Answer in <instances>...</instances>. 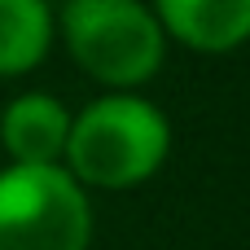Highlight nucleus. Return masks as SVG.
<instances>
[{"mask_svg":"<svg viewBox=\"0 0 250 250\" xmlns=\"http://www.w3.org/2000/svg\"><path fill=\"white\" fill-rule=\"evenodd\" d=\"M171 154V119L141 92H101L70 114L62 167L92 193L149 185Z\"/></svg>","mask_w":250,"mask_h":250,"instance_id":"obj_1","label":"nucleus"},{"mask_svg":"<svg viewBox=\"0 0 250 250\" xmlns=\"http://www.w3.org/2000/svg\"><path fill=\"white\" fill-rule=\"evenodd\" d=\"M57 40L105 92H141L167 62V35L145 0H66Z\"/></svg>","mask_w":250,"mask_h":250,"instance_id":"obj_2","label":"nucleus"},{"mask_svg":"<svg viewBox=\"0 0 250 250\" xmlns=\"http://www.w3.org/2000/svg\"><path fill=\"white\" fill-rule=\"evenodd\" d=\"M92 198L62 167H0V250H88Z\"/></svg>","mask_w":250,"mask_h":250,"instance_id":"obj_3","label":"nucleus"},{"mask_svg":"<svg viewBox=\"0 0 250 250\" xmlns=\"http://www.w3.org/2000/svg\"><path fill=\"white\" fill-rule=\"evenodd\" d=\"M167 44L224 57L250 44V0H149Z\"/></svg>","mask_w":250,"mask_h":250,"instance_id":"obj_4","label":"nucleus"},{"mask_svg":"<svg viewBox=\"0 0 250 250\" xmlns=\"http://www.w3.org/2000/svg\"><path fill=\"white\" fill-rule=\"evenodd\" d=\"M70 105L53 92H18L0 110V149L9 163L22 167H53L62 163L70 136Z\"/></svg>","mask_w":250,"mask_h":250,"instance_id":"obj_5","label":"nucleus"},{"mask_svg":"<svg viewBox=\"0 0 250 250\" xmlns=\"http://www.w3.org/2000/svg\"><path fill=\"white\" fill-rule=\"evenodd\" d=\"M57 44L48 0H0V79L31 75Z\"/></svg>","mask_w":250,"mask_h":250,"instance_id":"obj_6","label":"nucleus"}]
</instances>
